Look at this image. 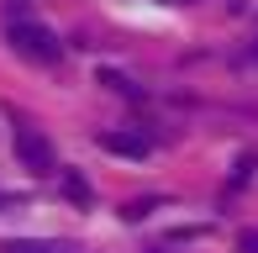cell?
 I'll return each mask as SVG.
<instances>
[{
	"mask_svg": "<svg viewBox=\"0 0 258 253\" xmlns=\"http://www.w3.org/2000/svg\"><path fill=\"white\" fill-rule=\"evenodd\" d=\"M0 253H85V248L69 243V237H16V243H6Z\"/></svg>",
	"mask_w": 258,
	"mask_h": 253,
	"instance_id": "obj_4",
	"label": "cell"
},
{
	"mask_svg": "<svg viewBox=\"0 0 258 253\" xmlns=\"http://www.w3.org/2000/svg\"><path fill=\"white\" fill-rule=\"evenodd\" d=\"M100 148L116 158H148L153 153V143H148L143 132H100Z\"/></svg>",
	"mask_w": 258,
	"mask_h": 253,
	"instance_id": "obj_3",
	"label": "cell"
},
{
	"mask_svg": "<svg viewBox=\"0 0 258 253\" xmlns=\"http://www.w3.org/2000/svg\"><path fill=\"white\" fill-rule=\"evenodd\" d=\"M237 253H258V232H242L237 237Z\"/></svg>",
	"mask_w": 258,
	"mask_h": 253,
	"instance_id": "obj_7",
	"label": "cell"
},
{
	"mask_svg": "<svg viewBox=\"0 0 258 253\" xmlns=\"http://www.w3.org/2000/svg\"><path fill=\"white\" fill-rule=\"evenodd\" d=\"M6 37H11V48H16L21 58H32V64H58V58H63V42H58L53 32L42 27V21H27V16H11Z\"/></svg>",
	"mask_w": 258,
	"mask_h": 253,
	"instance_id": "obj_1",
	"label": "cell"
},
{
	"mask_svg": "<svg viewBox=\"0 0 258 253\" xmlns=\"http://www.w3.org/2000/svg\"><path fill=\"white\" fill-rule=\"evenodd\" d=\"M58 174H63V195H69V201H74V206H90V185L74 174V169H58Z\"/></svg>",
	"mask_w": 258,
	"mask_h": 253,
	"instance_id": "obj_5",
	"label": "cell"
},
{
	"mask_svg": "<svg viewBox=\"0 0 258 253\" xmlns=\"http://www.w3.org/2000/svg\"><path fill=\"white\" fill-rule=\"evenodd\" d=\"M16 158L32 169V174H58V153H53V143L37 132V126H27V121H16Z\"/></svg>",
	"mask_w": 258,
	"mask_h": 253,
	"instance_id": "obj_2",
	"label": "cell"
},
{
	"mask_svg": "<svg viewBox=\"0 0 258 253\" xmlns=\"http://www.w3.org/2000/svg\"><path fill=\"white\" fill-rule=\"evenodd\" d=\"M153 206H158V195H143V201H132V206H121V216H126V222H143V216L153 211Z\"/></svg>",
	"mask_w": 258,
	"mask_h": 253,
	"instance_id": "obj_6",
	"label": "cell"
},
{
	"mask_svg": "<svg viewBox=\"0 0 258 253\" xmlns=\"http://www.w3.org/2000/svg\"><path fill=\"white\" fill-rule=\"evenodd\" d=\"M6 206H21V201H16V195H6V190H0V211H6Z\"/></svg>",
	"mask_w": 258,
	"mask_h": 253,
	"instance_id": "obj_8",
	"label": "cell"
}]
</instances>
